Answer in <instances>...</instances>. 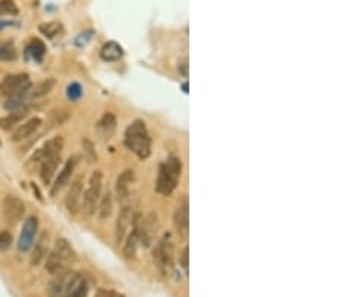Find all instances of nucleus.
Segmentation results:
<instances>
[{"instance_id": "nucleus-26", "label": "nucleus", "mask_w": 338, "mask_h": 297, "mask_svg": "<svg viewBox=\"0 0 338 297\" xmlns=\"http://www.w3.org/2000/svg\"><path fill=\"white\" fill-rule=\"evenodd\" d=\"M39 32L47 36L48 39H53L56 38L59 33H62V24L57 23V21H48V23H42L39 26Z\"/></svg>"}, {"instance_id": "nucleus-29", "label": "nucleus", "mask_w": 338, "mask_h": 297, "mask_svg": "<svg viewBox=\"0 0 338 297\" xmlns=\"http://www.w3.org/2000/svg\"><path fill=\"white\" fill-rule=\"evenodd\" d=\"M54 84H56V81H54L53 78H48V80L39 83V84L33 89V96H35V98H39V96H44V95L50 93V92L53 90Z\"/></svg>"}, {"instance_id": "nucleus-15", "label": "nucleus", "mask_w": 338, "mask_h": 297, "mask_svg": "<svg viewBox=\"0 0 338 297\" xmlns=\"http://www.w3.org/2000/svg\"><path fill=\"white\" fill-rule=\"evenodd\" d=\"M75 165H77V158H75V156H74V158H69V159L65 162L63 168L60 170L59 176H57L56 180H54V185L51 186V191H50L51 197L57 195V192L69 182V179H71V176H72V173H74V170H75Z\"/></svg>"}, {"instance_id": "nucleus-18", "label": "nucleus", "mask_w": 338, "mask_h": 297, "mask_svg": "<svg viewBox=\"0 0 338 297\" xmlns=\"http://www.w3.org/2000/svg\"><path fill=\"white\" fill-rule=\"evenodd\" d=\"M134 182V171L132 170H125L123 173H120V176L116 180V195L123 200L128 197L129 194V186Z\"/></svg>"}, {"instance_id": "nucleus-22", "label": "nucleus", "mask_w": 338, "mask_h": 297, "mask_svg": "<svg viewBox=\"0 0 338 297\" xmlns=\"http://www.w3.org/2000/svg\"><path fill=\"white\" fill-rule=\"evenodd\" d=\"M98 210H99V219H107L111 212H113V198H111V192H105L102 198H99L98 201Z\"/></svg>"}, {"instance_id": "nucleus-24", "label": "nucleus", "mask_w": 338, "mask_h": 297, "mask_svg": "<svg viewBox=\"0 0 338 297\" xmlns=\"http://www.w3.org/2000/svg\"><path fill=\"white\" fill-rule=\"evenodd\" d=\"M27 114V111H21V113H9L8 116L0 119V128L3 131H11L24 116Z\"/></svg>"}, {"instance_id": "nucleus-9", "label": "nucleus", "mask_w": 338, "mask_h": 297, "mask_svg": "<svg viewBox=\"0 0 338 297\" xmlns=\"http://www.w3.org/2000/svg\"><path fill=\"white\" fill-rule=\"evenodd\" d=\"M83 185H84V180L80 176V177H77L72 182V185H71V188H69V191L66 194L65 206H66L68 212L72 213V215H75L81 209V203H83Z\"/></svg>"}, {"instance_id": "nucleus-7", "label": "nucleus", "mask_w": 338, "mask_h": 297, "mask_svg": "<svg viewBox=\"0 0 338 297\" xmlns=\"http://www.w3.org/2000/svg\"><path fill=\"white\" fill-rule=\"evenodd\" d=\"M38 233V218L36 216H29L21 228L20 237H18V251L26 252L32 248L35 237Z\"/></svg>"}, {"instance_id": "nucleus-13", "label": "nucleus", "mask_w": 338, "mask_h": 297, "mask_svg": "<svg viewBox=\"0 0 338 297\" xmlns=\"http://www.w3.org/2000/svg\"><path fill=\"white\" fill-rule=\"evenodd\" d=\"M87 293H89L87 281L81 275L75 273L60 297H87Z\"/></svg>"}, {"instance_id": "nucleus-34", "label": "nucleus", "mask_w": 338, "mask_h": 297, "mask_svg": "<svg viewBox=\"0 0 338 297\" xmlns=\"http://www.w3.org/2000/svg\"><path fill=\"white\" fill-rule=\"evenodd\" d=\"M51 117H53V122H54L56 125H60V123H63V122H65L69 116H68V113H66V111L59 110V111H53Z\"/></svg>"}, {"instance_id": "nucleus-31", "label": "nucleus", "mask_w": 338, "mask_h": 297, "mask_svg": "<svg viewBox=\"0 0 338 297\" xmlns=\"http://www.w3.org/2000/svg\"><path fill=\"white\" fill-rule=\"evenodd\" d=\"M12 245V234L9 231H0V252L8 251Z\"/></svg>"}, {"instance_id": "nucleus-36", "label": "nucleus", "mask_w": 338, "mask_h": 297, "mask_svg": "<svg viewBox=\"0 0 338 297\" xmlns=\"http://www.w3.org/2000/svg\"><path fill=\"white\" fill-rule=\"evenodd\" d=\"M178 68H179V71H181V74H182L184 77H188V63H187V60L181 62Z\"/></svg>"}, {"instance_id": "nucleus-8", "label": "nucleus", "mask_w": 338, "mask_h": 297, "mask_svg": "<svg viewBox=\"0 0 338 297\" xmlns=\"http://www.w3.org/2000/svg\"><path fill=\"white\" fill-rule=\"evenodd\" d=\"M173 222H175V228H176V233L179 234V237L187 239L188 231H190V206H188L187 198H182V201L178 204V207L175 210Z\"/></svg>"}, {"instance_id": "nucleus-27", "label": "nucleus", "mask_w": 338, "mask_h": 297, "mask_svg": "<svg viewBox=\"0 0 338 297\" xmlns=\"http://www.w3.org/2000/svg\"><path fill=\"white\" fill-rule=\"evenodd\" d=\"M15 59H17V51H15V47L11 42L0 44V60L11 62V60H15Z\"/></svg>"}, {"instance_id": "nucleus-5", "label": "nucleus", "mask_w": 338, "mask_h": 297, "mask_svg": "<svg viewBox=\"0 0 338 297\" xmlns=\"http://www.w3.org/2000/svg\"><path fill=\"white\" fill-rule=\"evenodd\" d=\"M32 89V83L27 74H11L6 75L0 83V93L6 96L27 95Z\"/></svg>"}, {"instance_id": "nucleus-20", "label": "nucleus", "mask_w": 338, "mask_h": 297, "mask_svg": "<svg viewBox=\"0 0 338 297\" xmlns=\"http://www.w3.org/2000/svg\"><path fill=\"white\" fill-rule=\"evenodd\" d=\"M122 56H123V50H122V47H120L117 42H114V41L107 42V44L101 48V59L105 60V62H116V60H119Z\"/></svg>"}, {"instance_id": "nucleus-14", "label": "nucleus", "mask_w": 338, "mask_h": 297, "mask_svg": "<svg viewBox=\"0 0 338 297\" xmlns=\"http://www.w3.org/2000/svg\"><path fill=\"white\" fill-rule=\"evenodd\" d=\"M74 275H75V272H72L71 269H65L62 272H59L48 287V296L50 297H60L62 293L65 291L66 285L69 284V281L74 278Z\"/></svg>"}, {"instance_id": "nucleus-4", "label": "nucleus", "mask_w": 338, "mask_h": 297, "mask_svg": "<svg viewBox=\"0 0 338 297\" xmlns=\"http://www.w3.org/2000/svg\"><path fill=\"white\" fill-rule=\"evenodd\" d=\"M101 191H102V171L96 170L92 173L87 188L83 194V207L89 216L93 215L98 207V201L101 198Z\"/></svg>"}, {"instance_id": "nucleus-11", "label": "nucleus", "mask_w": 338, "mask_h": 297, "mask_svg": "<svg viewBox=\"0 0 338 297\" xmlns=\"http://www.w3.org/2000/svg\"><path fill=\"white\" fill-rule=\"evenodd\" d=\"M132 219H134V210L132 207L129 206H123L117 215V219H116V228H114V233H116V243L120 245L123 240H125V236L128 233V228L129 225L132 224Z\"/></svg>"}, {"instance_id": "nucleus-35", "label": "nucleus", "mask_w": 338, "mask_h": 297, "mask_svg": "<svg viewBox=\"0 0 338 297\" xmlns=\"http://www.w3.org/2000/svg\"><path fill=\"white\" fill-rule=\"evenodd\" d=\"M96 297H125L122 293H119V291H113V290H101L99 293H98V296Z\"/></svg>"}, {"instance_id": "nucleus-16", "label": "nucleus", "mask_w": 338, "mask_h": 297, "mask_svg": "<svg viewBox=\"0 0 338 297\" xmlns=\"http://www.w3.org/2000/svg\"><path fill=\"white\" fill-rule=\"evenodd\" d=\"M41 125H42V120H41L39 117H32V119H29L27 122H24L23 125H20V126L17 128V131H15L14 135H12V140L18 143V141H23V140L32 137V135L39 129Z\"/></svg>"}, {"instance_id": "nucleus-3", "label": "nucleus", "mask_w": 338, "mask_h": 297, "mask_svg": "<svg viewBox=\"0 0 338 297\" xmlns=\"http://www.w3.org/2000/svg\"><path fill=\"white\" fill-rule=\"evenodd\" d=\"M45 269L51 275H57L59 272L69 267V264L75 260V254L66 239H57L51 252L45 257Z\"/></svg>"}, {"instance_id": "nucleus-28", "label": "nucleus", "mask_w": 338, "mask_h": 297, "mask_svg": "<svg viewBox=\"0 0 338 297\" xmlns=\"http://www.w3.org/2000/svg\"><path fill=\"white\" fill-rule=\"evenodd\" d=\"M18 14V6L15 5L14 0H0V17L3 15H17Z\"/></svg>"}, {"instance_id": "nucleus-2", "label": "nucleus", "mask_w": 338, "mask_h": 297, "mask_svg": "<svg viewBox=\"0 0 338 297\" xmlns=\"http://www.w3.org/2000/svg\"><path fill=\"white\" fill-rule=\"evenodd\" d=\"M181 173H182L181 159L176 156H170L167 159V162L159 165L156 191L162 195H170L181 179Z\"/></svg>"}, {"instance_id": "nucleus-21", "label": "nucleus", "mask_w": 338, "mask_h": 297, "mask_svg": "<svg viewBox=\"0 0 338 297\" xmlns=\"http://www.w3.org/2000/svg\"><path fill=\"white\" fill-rule=\"evenodd\" d=\"M98 131L102 134L104 138H111V135L116 131V117L113 113H105L101 120L98 122Z\"/></svg>"}, {"instance_id": "nucleus-1", "label": "nucleus", "mask_w": 338, "mask_h": 297, "mask_svg": "<svg viewBox=\"0 0 338 297\" xmlns=\"http://www.w3.org/2000/svg\"><path fill=\"white\" fill-rule=\"evenodd\" d=\"M125 146L134 152L140 159H146L150 155V137L146 129V123L140 119L134 120L125 131Z\"/></svg>"}, {"instance_id": "nucleus-23", "label": "nucleus", "mask_w": 338, "mask_h": 297, "mask_svg": "<svg viewBox=\"0 0 338 297\" xmlns=\"http://www.w3.org/2000/svg\"><path fill=\"white\" fill-rule=\"evenodd\" d=\"M27 54L33 60L41 62L42 57H44V54H45V45H44V42L39 41V39H32L30 44L27 45Z\"/></svg>"}, {"instance_id": "nucleus-19", "label": "nucleus", "mask_w": 338, "mask_h": 297, "mask_svg": "<svg viewBox=\"0 0 338 297\" xmlns=\"http://www.w3.org/2000/svg\"><path fill=\"white\" fill-rule=\"evenodd\" d=\"M47 248H48V234H47V231H44L39 236V239L36 240L33 252H32V264L33 266H38L47 257Z\"/></svg>"}, {"instance_id": "nucleus-6", "label": "nucleus", "mask_w": 338, "mask_h": 297, "mask_svg": "<svg viewBox=\"0 0 338 297\" xmlns=\"http://www.w3.org/2000/svg\"><path fill=\"white\" fill-rule=\"evenodd\" d=\"M153 260L161 272H167L173 267V243L170 236H164V239L156 245L153 251Z\"/></svg>"}, {"instance_id": "nucleus-33", "label": "nucleus", "mask_w": 338, "mask_h": 297, "mask_svg": "<svg viewBox=\"0 0 338 297\" xmlns=\"http://www.w3.org/2000/svg\"><path fill=\"white\" fill-rule=\"evenodd\" d=\"M93 36H95V32H93V30H86L84 33H81V35L75 39V45H78V47L86 45Z\"/></svg>"}, {"instance_id": "nucleus-17", "label": "nucleus", "mask_w": 338, "mask_h": 297, "mask_svg": "<svg viewBox=\"0 0 338 297\" xmlns=\"http://www.w3.org/2000/svg\"><path fill=\"white\" fill-rule=\"evenodd\" d=\"M60 162V155H53L50 158H45L42 162H41V180L48 185L57 170V165Z\"/></svg>"}, {"instance_id": "nucleus-10", "label": "nucleus", "mask_w": 338, "mask_h": 297, "mask_svg": "<svg viewBox=\"0 0 338 297\" xmlns=\"http://www.w3.org/2000/svg\"><path fill=\"white\" fill-rule=\"evenodd\" d=\"M24 203L15 195H6L3 200V215L5 219L11 224L18 222L24 215Z\"/></svg>"}, {"instance_id": "nucleus-30", "label": "nucleus", "mask_w": 338, "mask_h": 297, "mask_svg": "<svg viewBox=\"0 0 338 297\" xmlns=\"http://www.w3.org/2000/svg\"><path fill=\"white\" fill-rule=\"evenodd\" d=\"M81 93H83V90H81V86L78 83H72L66 89V95L71 101H78L81 98Z\"/></svg>"}, {"instance_id": "nucleus-12", "label": "nucleus", "mask_w": 338, "mask_h": 297, "mask_svg": "<svg viewBox=\"0 0 338 297\" xmlns=\"http://www.w3.org/2000/svg\"><path fill=\"white\" fill-rule=\"evenodd\" d=\"M63 149V138L62 137H54L51 140H48L32 158H30V162L32 164H39L45 159V158H50L53 155H60Z\"/></svg>"}, {"instance_id": "nucleus-25", "label": "nucleus", "mask_w": 338, "mask_h": 297, "mask_svg": "<svg viewBox=\"0 0 338 297\" xmlns=\"http://www.w3.org/2000/svg\"><path fill=\"white\" fill-rule=\"evenodd\" d=\"M137 246H138V237H137L135 230H132L131 234L126 239L125 245H123V255L126 258H134L135 254H137Z\"/></svg>"}, {"instance_id": "nucleus-32", "label": "nucleus", "mask_w": 338, "mask_h": 297, "mask_svg": "<svg viewBox=\"0 0 338 297\" xmlns=\"http://www.w3.org/2000/svg\"><path fill=\"white\" fill-rule=\"evenodd\" d=\"M179 263H181V267L184 269L185 273H188V269H190V249L188 246H185L179 255Z\"/></svg>"}]
</instances>
